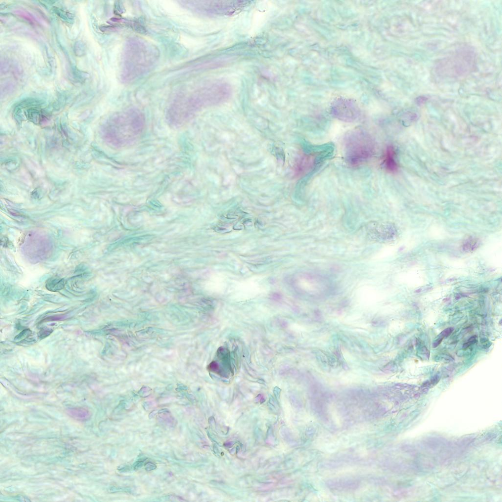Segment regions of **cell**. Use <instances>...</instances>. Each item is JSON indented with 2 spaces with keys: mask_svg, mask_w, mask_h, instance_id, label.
<instances>
[{
  "mask_svg": "<svg viewBox=\"0 0 502 502\" xmlns=\"http://www.w3.org/2000/svg\"><path fill=\"white\" fill-rule=\"evenodd\" d=\"M334 116L345 122H353L358 119L360 113L355 107L349 105L335 106L332 111Z\"/></svg>",
  "mask_w": 502,
  "mask_h": 502,
  "instance_id": "ba28073f",
  "label": "cell"
},
{
  "mask_svg": "<svg viewBox=\"0 0 502 502\" xmlns=\"http://www.w3.org/2000/svg\"><path fill=\"white\" fill-rule=\"evenodd\" d=\"M231 93L230 86L222 81H215L190 92L181 93L170 106V120L175 124H182L201 108L226 100Z\"/></svg>",
  "mask_w": 502,
  "mask_h": 502,
  "instance_id": "6da1fadb",
  "label": "cell"
},
{
  "mask_svg": "<svg viewBox=\"0 0 502 502\" xmlns=\"http://www.w3.org/2000/svg\"><path fill=\"white\" fill-rule=\"evenodd\" d=\"M31 331L29 329H25L23 330L21 332H20L18 335H17V336L15 337V339L17 340L25 339V338L27 337L28 335H29L31 334Z\"/></svg>",
  "mask_w": 502,
  "mask_h": 502,
  "instance_id": "4fadbf2b",
  "label": "cell"
},
{
  "mask_svg": "<svg viewBox=\"0 0 502 502\" xmlns=\"http://www.w3.org/2000/svg\"><path fill=\"white\" fill-rule=\"evenodd\" d=\"M344 152L346 162L357 166L369 160L375 154L376 143L370 133L362 128L349 131L344 138Z\"/></svg>",
  "mask_w": 502,
  "mask_h": 502,
  "instance_id": "277c9868",
  "label": "cell"
},
{
  "mask_svg": "<svg viewBox=\"0 0 502 502\" xmlns=\"http://www.w3.org/2000/svg\"><path fill=\"white\" fill-rule=\"evenodd\" d=\"M477 241L474 239H469L464 244L463 248H467V250L472 251L477 248Z\"/></svg>",
  "mask_w": 502,
  "mask_h": 502,
  "instance_id": "7c38bea8",
  "label": "cell"
},
{
  "mask_svg": "<svg viewBox=\"0 0 502 502\" xmlns=\"http://www.w3.org/2000/svg\"><path fill=\"white\" fill-rule=\"evenodd\" d=\"M159 56L158 48L152 43L138 37L128 39L122 54V81L129 83L138 80L152 70Z\"/></svg>",
  "mask_w": 502,
  "mask_h": 502,
  "instance_id": "7a4b0ae2",
  "label": "cell"
},
{
  "mask_svg": "<svg viewBox=\"0 0 502 502\" xmlns=\"http://www.w3.org/2000/svg\"><path fill=\"white\" fill-rule=\"evenodd\" d=\"M142 465H143V462H142V461H138V462H136L134 464L133 467H134V469H137L139 468H140L142 466Z\"/></svg>",
  "mask_w": 502,
  "mask_h": 502,
  "instance_id": "9a60e30c",
  "label": "cell"
},
{
  "mask_svg": "<svg viewBox=\"0 0 502 502\" xmlns=\"http://www.w3.org/2000/svg\"><path fill=\"white\" fill-rule=\"evenodd\" d=\"M477 341V338L476 336L471 337L468 339V341L463 345V348L466 349L468 348L471 345L475 343Z\"/></svg>",
  "mask_w": 502,
  "mask_h": 502,
  "instance_id": "5bb4252c",
  "label": "cell"
},
{
  "mask_svg": "<svg viewBox=\"0 0 502 502\" xmlns=\"http://www.w3.org/2000/svg\"><path fill=\"white\" fill-rule=\"evenodd\" d=\"M474 58V54L469 51L467 53L464 51L459 52L456 55L451 57L447 60V64H451L452 72L453 75H462L467 73L473 67Z\"/></svg>",
  "mask_w": 502,
  "mask_h": 502,
  "instance_id": "52a82bcc",
  "label": "cell"
},
{
  "mask_svg": "<svg viewBox=\"0 0 502 502\" xmlns=\"http://www.w3.org/2000/svg\"><path fill=\"white\" fill-rule=\"evenodd\" d=\"M301 287L311 294H318L328 290L332 284L326 277L315 274H304L300 279Z\"/></svg>",
  "mask_w": 502,
  "mask_h": 502,
  "instance_id": "8992f818",
  "label": "cell"
},
{
  "mask_svg": "<svg viewBox=\"0 0 502 502\" xmlns=\"http://www.w3.org/2000/svg\"><path fill=\"white\" fill-rule=\"evenodd\" d=\"M179 2L182 6L190 10L206 15L231 14L246 4L239 1L181 0Z\"/></svg>",
  "mask_w": 502,
  "mask_h": 502,
  "instance_id": "5b68a950",
  "label": "cell"
},
{
  "mask_svg": "<svg viewBox=\"0 0 502 502\" xmlns=\"http://www.w3.org/2000/svg\"><path fill=\"white\" fill-rule=\"evenodd\" d=\"M64 282L59 278H50L47 281L46 287L50 291H57L63 288Z\"/></svg>",
  "mask_w": 502,
  "mask_h": 502,
  "instance_id": "30bf717a",
  "label": "cell"
},
{
  "mask_svg": "<svg viewBox=\"0 0 502 502\" xmlns=\"http://www.w3.org/2000/svg\"><path fill=\"white\" fill-rule=\"evenodd\" d=\"M395 148L392 145L386 147L383 157V164L385 170L390 173H395L399 169Z\"/></svg>",
  "mask_w": 502,
  "mask_h": 502,
  "instance_id": "9c48e42d",
  "label": "cell"
},
{
  "mask_svg": "<svg viewBox=\"0 0 502 502\" xmlns=\"http://www.w3.org/2000/svg\"><path fill=\"white\" fill-rule=\"evenodd\" d=\"M453 327H448L443 330L436 338L434 341L433 343V347L435 348L438 346L442 342L443 339L445 337H448L453 330Z\"/></svg>",
  "mask_w": 502,
  "mask_h": 502,
  "instance_id": "8fae6325",
  "label": "cell"
},
{
  "mask_svg": "<svg viewBox=\"0 0 502 502\" xmlns=\"http://www.w3.org/2000/svg\"><path fill=\"white\" fill-rule=\"evenodd\" d=\"M145 120L139 110L130 109L116 115L110 123V139L113 144L125 146L134 141L142 133Z\"/></svg>",
  "mask_w": 502,
  "mask_h": 502,
  "instance_id": "3957f363",
  "label": "cell"
}]
</instances>
